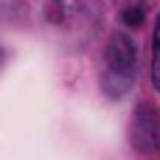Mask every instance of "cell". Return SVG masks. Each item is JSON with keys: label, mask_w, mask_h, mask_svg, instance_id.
I'll return each instance as SVG.
<instances>
[{"label": "cell", "mask_w": 160, "mask_h": 160, "mask_svg": "<svg viewBox=\"0 0 160 160\" xmlns=\"http://www.w3.org/2000/svg\"><path fill=\"white\" fill-rule=\"evenodd\" d=\"M135 82V42L127 34H115L104 51L101 87L110 98H121Z\"/></svg>", "instance_id": "1"}, {"label": "cell", "mask_w": 160, "mask_h": 160, "mask_svg": "<svg viewBox=\"0 0 160 160\" xmlns=\"http://www.w3.org/2000/svg\"><path fill=\"white\" fill-rule=\"evenodd\" d=\"M152 84L160 93V17L155 25V39H152Z\"/></svg>", "instance_id": "2"}, {"label": "cell", "mask_w": 160, "mask_h": 160, "mask_svg": "<svg viewBox=\"0 0 160 160\" xmlns=\"http://www.w3.org/2000/svg\"><path fill=\"white\" fill-rule=\"evenodd\" d=\"M141 20H143V11H141V8L132 6V8L124 11V22H127V25H141Z\"/></svg>", "instance_id": "3"}]
</instances>
